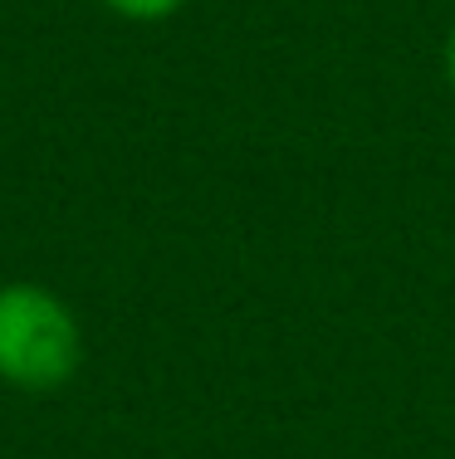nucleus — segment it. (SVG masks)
Returning a JSON list of instances; mask_svg holds the SVG:
<instances>
[{"label":"nucleus","instance_id":"2","mask_svg":"<svg viewBox=\"0 0 455 459\" xmlns=\"http://www.w3.org/2000/svg\"><path fill=\"white\" fill-rule=\"evenodd\" d=\"M113 15H123V20H143V25H152V20H167V15H177L187 0H103Z\"/></svg>","mask_w":455,"mask_h":459},{"label":"nucleus","instance_id":"1","mask_svg":"<svg viewBox=\"0 0 455 459\" xmlns=\"http://www.w3.org/2000/svg\"><path fill=\"white\" fill-rule=\"evenodd\" d=\"M83 367V327L45 283H0V381L15 391H59Z\"/></svg>","mask_w":455,"mask_h":459},{"label":"nucleus","instance_id":"3","mask_svg":"<svg viewBox=\"0 0 455 459\" xmlns=\"http://www.w3.org/2000/svg\"><path fill=\"white\" fill-rule=\"evenodd\" d=\"M446 79L455 89V20H451V35H446Z\"/></svg>","mask_w":455,"mask_h":459}]
</instances>
